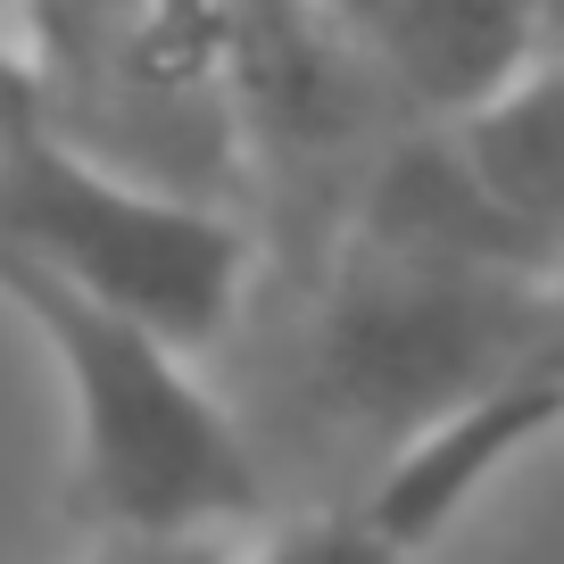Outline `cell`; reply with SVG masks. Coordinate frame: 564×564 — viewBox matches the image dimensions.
I'll use <instances>...</instances> for the list:
<instances>
[{
  "instance_id": "obj_1",
  "label": "cell",
  "mask_w": 564,
  "mask_h": 564,
  "mask_svg": "<svg viewBox=\"0 0 564 564\" xmlns=\"http://www.w3.org/2000/svg\"><path fill=\"white\" fill-rule=\"evenodd\" d=\"M0 300L51 349L75 406V498L91 531L225 540L265 514V465L232 406L192 373V349L67 274L0 249Z\"/></svg>"
},
{
  "instance_id": "obj_4",
  "label": "cell",
  "mask_w": 564,
  "mask_h": 564,
  "mask_svg": "<svg viewBox=\"0 0 564 564\" xmlns=\"http://www.w3.org/2000/svg\"><path fill=\"white\" fill-rule=\"evenodd\" d=\"M523 291L531 274L357 241L316 333L333 415H357L390 441H406V415L432 423L457 399L490 390L498 373L531 366V357H514V340L531 333Z\"/></svg>"
},
{
  "instance_id": "obj_2",
  "label": "cell",
  "mask_w": 564,
  "mask_h": 564,
  "mask_svg": "<svg viewBox=\"0 0 564 564\" xmlns=\"http://www.w3.org/2000/svg\"><path fill=\"white\" fill-rule=\"evenodd\" d=\"M0 249L67 274L183 349L225 333L249 291V232L225 208L150 192L25 117H0Z\"/></svg>"
},
{
  "instance_id": "obj_3",
  "label": "cell",
  "mask_w": 564,
  "mask_h": 564,
  "mask_svg": "<svg viewBox=\"0 0 564 564\" xmlns=\"http://www.w3.org/2000/svg\"><path fill=\"white\" fill-rule=\"evenodd\" d=\"M357 241L540 282L564 258V58L531 51L465 108H441L373 175Z\"/></svg>"
},
{
  "instance_id": "obj_7",
  "label": "cell",
  "mask_w": 564,
  "mask_h": 564,
  "mask_svg": "<svg viewBox=\"0 0 564 564\" xmlns=\"http://www.w3.org/2000/svg\"><path fill=\"white\" fill-rule=\"evenodd\" d=\"M91 564H232L225 540H150V531H100Z\"/></svg>"
},
{
  "instance_id": "obj_5",
  "label": "cell",
  "mask_w": 564,
  "mask_h": 564,
  "mask_svg": "<svg viewBox=\"0 0 564 564\" xmlns=\"http://www.w3.org/2000/svg\"><path fill=\"white\" fill-rule=\"evenodd\" d=\"M547 432H564V357H531L448 415L415 423L349 498L274 523L232 564H423L441 531Z\"/></svg>"
},
{
  "instance_id": "obj_6",
  "label": "cell",
  "mask_w": 564,
  "mask_h": 564,
  "mask_svg": "<svg viewBox=\"0 0 564 564\" xmlns=\"http://www.w3.org/2000/svg\"><path fill=\"white\" fill-rule=\"evenodd\" d=\"M316 9L373 75H390L441 117L540 51L547 0H316Z\"/></svg>"
}]
</instances>
